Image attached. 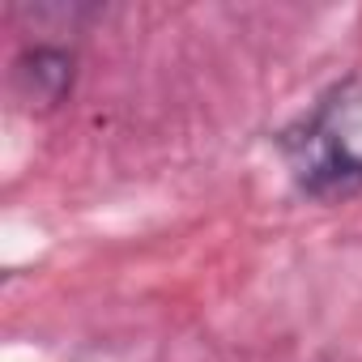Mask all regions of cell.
Masks as SVG:
<instances>
[{"mask_svg":"<svg viewBox=\"0 0 362 362\" xmlns=\"http://www.w3.org/2000/svg\"><path fill=\"white\" fill-rule=\"evenodd\" d=\"M286 162L307 197L332 201L362 188V77L332 86L286 136Z\"/></svg>","mask_w":362,"mask_h":362,"instance_id":"obj_1","label":"cell"},{"mask_svg":"<svg viewBox=\"0 0 362 362\" xmlns=\"http://www.w3.org/2000/svg\"><path fill=\"white\" fill-rule=\"evenodd\" d=\"M73 77H77V56L69 47H52V43L26 47L18 56V69H13V81H18L22 98L35 103V107L64 103V94L73 90Z\"/></svg>","mask_w":362,"mask_h":362,"instance_id":"obj_2","label":"cell"}]
</instances>
